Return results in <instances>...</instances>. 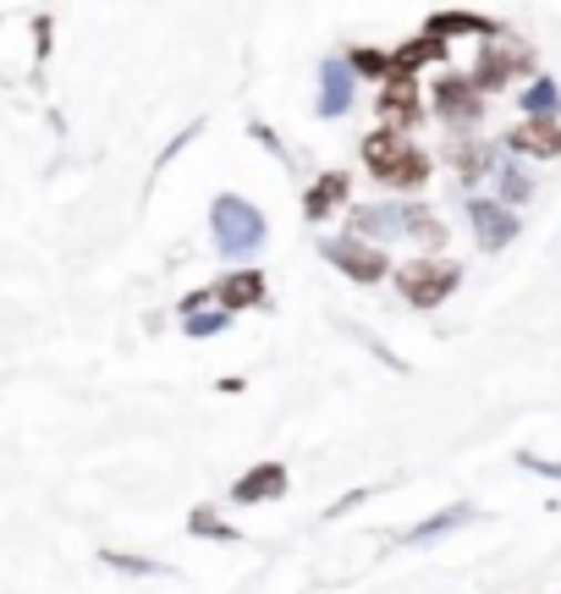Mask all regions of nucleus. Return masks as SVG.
Segmentation results:
<instances>
[{
	"label": "nucleus",
	"instance_id": "obj_1",
	"mask_svg": "<svg viewBox=\"0 0 561 594\" xmlns=\"http://www.w3.org/2000/svg\"><path fill=\"white\" fill-rule=\"evenodd\" d=\"M210 226H215V248L232 254V259H237V254H254V248L265 243V221H259V209L243 204L237 193H221V198H215Z\"/></svg>",
	"mask_w": 561,
	"mask_h": 594
},
{
	"label": "nucleus",
	"instance_id": "obj_2",
	"mask_svg": "<svg viewBox=\"0 0 561 594\" xmlns=\"http://www.w3.org/2000/svg\"><path fill=\"white\" fill-rule=\"evenodd\" d=\"M397 281H402V297H408L414 308H435L440 297L457 287V270H451V265H435V259H414Z\"/></svg>",
	"mask_w": 561,
	"mask_h": 594
},
{
	"label": "nucleus",
	"instance_id": "obj_3",
	"mask_svg": "<svg viewBox=\"0 0 561 594\" xmlns=\"http://www.w3.org/2000/svg\"><path fill=\"white\" fill-rule=\"evenodd\" d=\"M380 122H386V133H402V127L419 122V89H414V78H386V89H380Z\"/></svg>",
	"mask_w": 561,
	"mask_h": 594
},
{
	"label": "nucleus",
	"instance_id": "obj_4",
	"mask_svg": "<svg viewBox=\"0 0 561 594\" xmlns=\"http://www.w3.org/2000/svg\"><path fill=\"white\" fill-rule=\"evenodd\" d=\"M325 254H330V265L347 270L353 281H380V276H386V254H380V248H364V243H353V237L330 243Z\"/></svg>",
	"mask_w": 561,
	"mask_h": 594
},
{
	"label": "nucleus",
	"instance_id": "obj_5",
	"mask_svg": "<svg viewBox=\"0 0 561 594\" xmlns=\"http://www.w3.org/2000/svg\"><path fill=\"white\" fill-rule=\"evenodd\" d=\"M232 495H237V501H276V495H286V468H280V462L248 468V473H243V484H237Z\"/></svg>",
	"mask_w": 561,
	"mask_h": 594
},
{
	"label": "nucleus",
	"instance_id": "obj_6",
	"mask_svg": "<svg viewBox=\"0 0 561 594\" xmlns=\"http://www.w3.org/2000/svg\"><path fill=\"white\" fill-rule=\"evenodd\" d=\"M523 61H529L523 50H501V44H490V50H484V61H479V72H473V89H501Z\"/></svg>",
	"mask_w": 561,
	"mask_h": 594
},
{
	"label": "nucleus",
	"instance_id": "obj_7",
	"mask_svg": "<svg viewBox=\"0 0 561 594\" xmlns=\"http://www.w3.org/2000/svg\"><path fill=\"white\" fill-rule=\"evenodd\" d=\"M435 105L446 111V116H479V94H473V83L468 78H440L435 83Z\"/></svg>",
	"mask_w": 561,
	"mask_h": 594
},
{
	"label": "nucleus",
	"instance_id": "obj_8",
	"mask_svg": "<svg viewBox=\"0 0 561 594\" xmlns=\"http://www.w3.org/2000/svg\"><path fill=\"white\" fill-rule=\"evenodd\" d=\"M347 198V171H325L314 187H308V198H303V209H308V221H325L336 204Z\"/></svg>",
	"mask_w": 561,
	"mask_h": 594
},
{
	"label": "nucleus",
	"instance_id": "obj_9",
	"mask_svg": "<svg viewBox=\"0 0 561 594\" xmlns=\"http://www.w3.org/2000/svg\"><path fill=\"white\" fill-rule=\"evenodd\" d=\"M408 148H414V144H408L402 133H386V127H380V133H369V139H364V160H369V171H375V176H386V171H391Z\"/></svg>",
	"mask_w": 561,
	"mask_h": 594
},
{
	"label": "nucleus",
	"instance_id": "obj_10",
	"mask_svg": "<svg viewBox=\"0 0 561 594\" xmlns=\"http://www.w3.org/2000/svg\"><path fill=\"white\" fill-rule=\"evenodd\" d=\"M215 297L226 303V308H254V303H265V276L259 270H237V276H226Z\"/></svg>",
	"mask_w": 561,
	"mask_h": 594
},
{
	"label": "nucleus",
	"instance_id": "obj_11",
	"mask_svg": "<svg viewBox=\"0 0 561 594\" xmlns=\"http://www.w3.org/2000/svg\"><path fill=\"white\" fill-rule=\"evenodd\" d=\"M512 148H523V154H561V127L557 122H523L512 133Z\"/></svg>",
	"mask_w": 561,
	"mask_h": 594
},
{
	"label": "nucleus",
	"instance_id": "obj_12",
	"mask_svg": "<svg viewBox=\"0 0 561 594\" xmlns=\"http://www.w3.org/2000/svg\"><path fill=\"white\" fill-rule=\"evenodd\" d=\"M353 100V78L341 83V61H325V94H319V116H341Z\"/></svg>",
	"mask_w": 561,
	"mask_h": 594
},
{
	"label": "nucleus",
	"instance_id": "obj_13",
	"mask_svg": "<svg viewBox=\"0 0 561 594\" xmlns=\"http://www.w3.org/2000/svg\"><path fill=\"white\" fill-rule=\"evenodd\" d=\"M424 176H429V154H419V148H408L380 182H391V187H419Z\"/></svg>",
	"mask_w": 561,
	"mask_h": 594
},
{
	"label": "nucleus",
	"instance_id": "obj_14",
	"mask_svg": "<svg viewBox=\"0 0 561 594\" xmlns=\"http://www.w3.org/2000/svg\"><path fill=\"white\" fill-rule=\"evenodd\" d=\"M473 226H479V237H484L490 248L512 232V221H501V209H490V204H479V209H473Z\"/></svg>",
	"mask_w": 561,
	"mask_h": 594
},
{
	"label": "nucleus",
	"instance_id": "obj_15",
	"mask_svg": "<svg viewBox=\"0 0 561 594\" xmlns=\"http://www.w3.org/2000/svg\"><path fill=\"white\" fill-rule=\"evenodd\" d=\"M187 529H193V534H204V540H210V534H215V540H237V529H226V523H221V518H215L210 506H198Z\"/></svg>",
	"mask_w": 561,
	"mask_h": 594
},
{
	"label": "nucleus",
	"instance_id": "obj_16",
	"mask_svg": "<svg viewBox=\"0 0 561 594\" xmlns=\"http://www.w3.org/2000/svg\"><path fill=\"white\" fill-rule=\"evenodd\" d=\"M187 330L193 336H215V330H226V314H187Z\"/></svg>",
	"mask_w": 561,
	"mask_h": 594
},
{
	"label": "nucleus",
	"instance_id": "obj_17",
	"mask_svg": "<svg viewBox=\"0 0 561 594\" xmlns=\"http://www.w3.org/2000/svg\"><path fill=\"white\" fill-rule=\"evenodd\" d=\"M353 66H358V72H391V61H386L380 50H353Z\"/></svg>",
	"mask_w": 561,
	"mask_h": 594
},
{
	"label": "nucleus",
	"instance_id": "obj_18",
	"mask_svg": "<svg viewBox=\"0 0 561 594\" xmlns=\"http://www.w3.org/2000/svg\"><path fill=\"white\" fill-rule=\"evenodd\" d=\"M105 562H111V567H122V573H160L154 562H143V556H116V551H111Z\"/></svg>",
	"mask_w": 561,
	"mask_h": 594
}]
</instances>
